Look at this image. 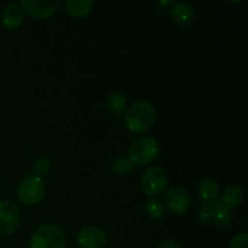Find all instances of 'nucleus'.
<instances>
[{"label": "nucleus", "instance_id": "9b49d317", "mask_svg": "<svg viewBox=\"0 0 248 248\" xmlns=\"http://www.w3.org/2000/svg\"><path fill=\"white\" fill-rule=\"evenodd\" d=\"M24 21V11L22 10L21 5L12 2L7 5L1 12V22L6 28L15 29L18 28Z\"/></svg>", "mask_w": 248, "mask_h": 248}, {"label": "nucleus", "instance_id": "423d86ee", "mask_svg": "<svg viewBox=\"0 0 248 248\" xmlns=\"http://www.w3.org/2000/svg\"><path fill=\"white\" fill-rule=\"evenodd\" d=\"M21 223L19 211L11 201L0 200V236L16 232Z\"/></svg>", "mask_w": 248, "mask_h": 248}, {"label": "nucleus", "instance_id": "9d476101", "mask_svg": "<svg viewBox=\"0 0 248 248\" xmlns=\"http://www.w3.org/2000/svg\"><path fill=\"white\" fill-rule=\"evenodd\" d=\"M171 17L176 24L181 27L190 26L195 21V10L186 2H177L171 9Z\"/></svg>", "mask_w": 248, "mask_h": 248}, {"label": "nucleus", "instance_id": "0eeeda50", "mask_svg": "<svg viewBox=\"0 0 248 248\" xmlns=\"http://www.w3.org/2000/svg\"><path fill=\"white\" fill-rule=\"evenodd\" d=\"M107 241L106 232L96 225H86L78 232V244L81 248H103Z\"/></svg>", "mask_w": 248, "mask_h": 248}, {"label": "nucleus", "instance_id": "f257e3e1", "mask_svg": "<svg viewBox=\"0 0 248 248\" xmlns=\"http://www.w3.org/2000/svg\"><path fill=\"white\" fill-rule=\"evenodd\" d=\"M155 120V109L147 101H138L126 110L124 116L125 126L135 133L149 130Z\"/></svg>", "mask_w": 248, "mask_h": 248}, {"label": "nucleus", "instance_id": "6ab92c4d", "mask_svg": "<svg viewBox=\"0 0 248 248\" xmlns=\"http://www.w3.org/2000/svg\"><path fill=\"white\" fill-rule=\"evenodd\" d=\"M31 169H33L35 176H39V177L45 176V174H47L48 172H50L51 164H50V161L46 159V157L40 156L33 162V166H31Z\"/></svg>", "mask_w": 248, "mask_h": 248}, {"label": "nucleus", "instance_id": "ddd939ff", "mask_svg": "<svg viewBox=\"0 0 248 248\" xmlns=\"http://www.w3.org/2000/svg\"><path fill=\"white\" fill-rule=\"evenodd\" d=\"M245 194L241 186H229L222 194L220 202L224 206H227L229 210L237 207L240 203L244 201Z\"/></svg>", "mask_w": 248, "mask_h": 248}, {"label": "nucleus", "instance_id": "dca6fc26", "mask_svg": "<svg viewBox=\"0 0 248 248\" xmlns=\"http://www.w3.org/2000/svg\"><path fill=\"white\" fill-rule=\"evenodd\" d=\"M107 108L114 116H121L126 109V98L124 94L114 92L107 98Z\"/></svg>", "mask_w": 248, "mask_h": 248}, {"label": "nucleus", "instance_id": "a211bd4d", "mask_svg": "<svg viewBox=\"0 0 248 248\" xmlns=\"http://www.w3.org/2000/svg\"><path fill=\"white\" fill-rule=\"evenodd\" d=\"M113 171L118 174H126L132 170L133 164L127 156H121L113 162Z\"/></svg>", "mask_w": 248, "mask_h": 248}, {"label": "nucleus", "instance_id": "4be33fe9", "mask_svg": "<svg viewBox=\"0 0 248 248\" xmlns=\"http://www.w3.org/2000/svg\"><path fill=\"white\" fill-rule=\"evenodd\" d=\"M156 248H182V247L179 246L176 241H172V240H165V241L160 242Z\"/></svg>", "mask_w": 248, "mask_h": 248}, {"label": "nucleus", "instance_id": "7ed1b4c3", "mask_svg": "<svg viewBox=\"0 0 248 248\" xmlns=\"http://www.w3.org/2000/svg\"><path fill=\"white\" fill-rule=\"evenodd\" d=\"M159 154V144L153 137H140L128 148V159L133 165L144 166Z\"/></svg>", "mask_w": 248, "mask_h": 248}, {"label": "nucleus", "instance_id": "f3484780", "mask_svg": "<svg viewBox=\"0 0 248 248\" xmlns=\"http://www.w3.org/2000/svg\"><path fill=\"white\" fill-rule=\"evenodd\" d=\"M145 212H147L148 217L153 218L155 220H159L164 218L165 207L159 200H150L145 203Z\"/></svg>", "mask_w": 248, "mask_h": 248}, {"label": "nucleus", "instance_id": "2eb2a0df", "mask_svg": "<svg viewBox=\"0 0 248 248\" xmlns=\"http://www.w3.org/2000/svg\"><path fill=\"white\" fill-rule=\"evenodd\" d=\"M212 220L218 227H229L232 224V212L220 201H217L212 205Z\"/></svg>", "mask_w": 248, "mask_h": 248}, {"label": "nucleus", "instance_id": "1a4fd4ad", "mask_svg": "<svg viewBox=\"0 0 248 248\" xmlns=\"http://www.w3.org/2000/svg\"><path fill=\"white\" fill-rule=\"evenodd\" d=\"M165 203H166L167 208L173 213L183 215L190 207L191 200L186 190L179 188V186H173L165 194Z\"/></svg>", "mask_w": 248, "mask_h": 248}, {"label": "nucleus", "instance_id": "aec40b11", "mask_svg": "<svg viewBox=\"0 0 248 248\" xmlns=\"http://www.w3.org/2000/svg\"><path fill=\"white\" fill-rule=\"evenodd\" d=\"M199 223L201 224H207L211 219H212V205H208V203H203L198 211V215H196Z\"/></svg>", "mask_w": 248, "mask_h": 248}, {"label": "nucleus", "instance_id": "6e6552de", "mask_svg": "<svg viewBox=\"0 0 248 248\" xmlns=\"http://www.w3.org/2000/svg\"><path fill=\"white\" fill-rule=\"evenodd\" d=\"M60 6L58 0H22L21 7L31 17L43 19L52 16Z\"/></svg>", "mask_w": 248, "mask_h": 248}, {"label": "nucleus", "instance_id": "412c9836", "mask_svg": "<svg viewBox=\"0 0 248 248\" xmlns=\"http://www.w3.org/2000/svg\"><path fill=\"white\" fill-rule=\"evenodd\" d=\"M230 248H248L247 232H242V234L236 235V236L230 241Z\"/></svg>", "mask_w": 248, "mask_h": 248}, {"label": "nucleus", "instance_id": "f8f14e48", "mask_svg": "<svg viewBox=\"0 0 248 248\" xmlns=\"http://www.w3.org/2000/svg\"><path fill=\"white\" fill-rule=\"evenodd\" d=\"M199 196L205 201V203L213 205L219 199V186L217 182L211 178H202L198 184Z\"/></svg>", "mask_w": 248, "mask_h": 248}, {"label": "nucleus", "instance_id": "39448f33", "mask_svg": "<svg viewBox=\"0 0 248 248\" xmlns=\"http://www.w3.org/2000/svg\"><path fill=\"white\" fill-rule=\"evenodd\" d=\"M167 184L166 171L161 166H153L148 169L142 176L140 186L147 196H157L164 191Z\"/></svg>", "mask_w": 248, "mask_h": 248}, {"label": "nucleus", "instance_id": "4468645a", "mask_svg": "<svg viewBox=\"0 0 248 248\" xmlns=\"http://www.w3.org/2000/svg\"><path fill=\"white\" fill-rule=\"evenodd\" d=\"M64 6L68 14L74 17H85L91 12L93 1L92 0H65Z\"/></svg>", "mask_w": 248, "mask_h": 248}, {"label": "nucleus", "instance_id": "20e7f679", "mask_svg": "<svg viewBox=\"0 0 248 248\" xmlns=\"http://www.w3.org/2000/svg\"><path fill=\"white\" fill-rule=\"evenodd\" d=\"M19 199L26 205L33 206L40 202L45 196V184L41 177L31 174L19 182L17 188Z\"/></svg>", "mask_w": 248, "mask_h": 248}, {"label": "nucleus", "instance_id": "f03ea898", "mask_svg": "<svg viewBox=\"0 0 248 248\" xmlns=\"http://www.w3.org/2000/svg\"><path fill=\"white\" fill-rule=\"evenodd\" d=\"M64 232L53 223H45L33 232L31 239V248H65Z\"/></svg>", "mask_w": 248, "mask_h": 248}]
</instances>
